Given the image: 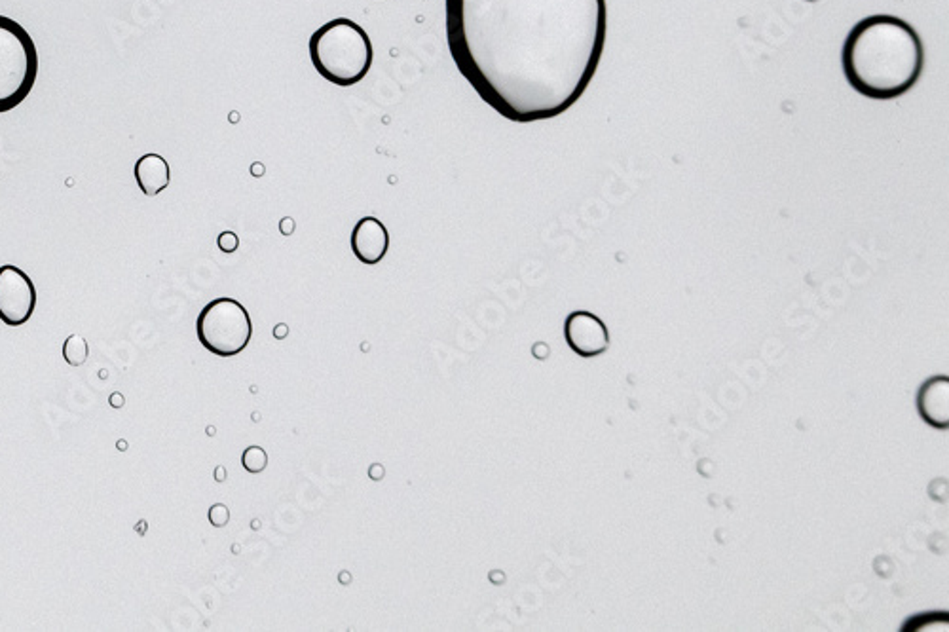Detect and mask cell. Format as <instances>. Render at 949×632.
I'll use <instances>...</instances> for the list:
<instances>
[{
    "mask_svg": "<svg viewBox=\"0 0 949 632\" xmlns=\"http://www.w3.org/2000/svg\"><path fill=\"white\" fill-rule=\"evenodd\" d=\"M228 521H230V511H228L226 505H222V503H215L213 507L209 509V523L213 524L215 528H222V526H226Z\"/></svg>",
    "mask_w": 949,
    "mask_h": 632,
    "instance_id": "cell-13",
    "label": "cell"
},
{
    "mask_svg": "<svg viewBox=\"0 0 949 632\" xmlns=\"http://www.w3.org/2000/svg\"><path fill=\"white\" fill-rule=\"evenodd\" d=\"M38 52L20 23L0 15V114L20 107L35 88Z\"/></svg>",
    "mask_w": 949,
    "mask_h": 632,
    "instance_id": "cell-4",
    "label": "cell"
},
{
    "mask_svg": "<svg viewBox=\"0 0 949 632\" xmlns=\"http://www.w3.org/2000/svg\"><path fill=\"white\" fill-rule=\"evenodd\" d=\"M917 410L921 418L936 429L949 426V378L934 376L921 384L917 392Z\"/></svg>",
    "mask_w": 949,
    "mask_h": 632,
    "instance_id": "cell-9",
    "label": "cell"
},
{
    "mask_svg": "<svg viewBox=\"0 0 949 632\" xmlns=\"http://www.w3.org/2000/svg\"><path fill=\"white\" fill-rule=\"evenodd\" d=\"M133 175H135V180H137V186L141 188V192L145 194L146 198L158 196V194L164 192L165 188L169 186V183H171L169 164H167V160H165L164 156H160L156 152H146V154H143V156L135 162Z\"/></svg>",
    "mask_w": 949,
    "mask_h": 632,
    "instance_id": "cell-10",
    "label": "cell"
},
{
    "mask_svg": "<svg viewBox=\"0 0 949 632\" xmlns=\"http://www.w3.org/2000/svg\"><path fill=\"white\" fill-rule=\"evenodd\" d=\"M217 245H219V249L222 253H234V251H238V247H240V238H238L234 232L226 230V232H222V234L219 236Z\"/></svg>",
    "mask_w": 949,
    "mask_h": 632,
    "instance_id": "cell-14",
    "label": "cell"
},
{
    "mask_svg": "<svg viewBox=\"0 0 949 632\" xmlns=\"http://www.w3.org/2000/svg\"><path fill=\"white\" fill-rule=\"evenodd\" d=\"M198 340L219 357H234L245 350L253 337L247 309L234 298H215L203 306L196 319Z\"/></svg>",
    "mask_w": 949,
    "mask_h": 632,
    "instance_id": "cell-5",
    "label": "cell"
},
{
    "mask_svg": "<svg viewBox=\"0 0 949 632\" xmlns=\"http://www.w3.org/2000/svg\"><path fill=\"white\" fill-rule=\"evenodd\" d=\"M124 403H125V399H124V395H122V393H112V395L109 397V405L112 406V408H122V406H124Z\"/></svg>",
    "mask_w": 949,
    "mask_h": 632,
    "instance_id": "cell-15",
    "label": "cell"
},
{
    "mask_svg": "<svg viewBox=\"0 0 949 632\" xmlns=\"http://www.w3.org/2000/svg\"><path fill=\"white\" fill-rule=\"evenodd\" d=\"M350 247L353 256L363 264H378L389 249V234L376 217H363L351 230Z\"/></svg>",
    "mask_w": 949,
    "mask_h": 632,
    "instance_id": "cell-8",
    "label": "cell"
},
{
    "mask_svg": "<svg viewBox=\"0 0 949 632\" xmlns=\"http://www.w3.org/2000/svg\"><path fill=\"white\" fill-rule=\"evenodd\" d=\"M36 289L23 270L14 264L0 266V321L8 327H21L33 317Z\"/></svg>",
    "mask_w": 949,
    "mask_h": 632,
    "instance_id": "cell-6",
    "label": "cell"
},
{
    "mask_svg": "<svg viewBox=\"0 0 949 632\" xmlns=\"http://www.w3.org/2000/svg\"><path fill=\"white\" fill-rule=\"evenodd\" d=\"M564 338L579 357H596L610 348V332L604 321L591 311H571L564 321Z\"/></svg>",
    "mask_w": 949,
    "mask_h": 632,
    "instance_id": "cell-7",
    "label": "cell"
},
{
    "mask_svg": "<svg viewBox=\"0 0 949 632\" xmlns=\"http://www.w3.org/2000/svg\"><path fill=\"white\" fill-rule=\"evenodd\" d=\"M310 59L325 80L340 88L359 84L372 67L374 49L367 31L348 17L327 21L311 35Z\"/></svg>",
    "mask_w": 949,
    "mask_h": 632,
    "instance_id": "cell-3",
    "label": "cell"
},
{
    "mask_svg": "<svg viewBox=\"0 0 949 632\" xmlns=\"http://www.w3.org/2000/svg\"><path fill=\"white\" fill-rule=\"evenodd\" d=\"M241 463L249 473H262L268 465V456L264 452V448L249 447L241 456Z\"/></svg>",
    "mask_w": 949,
    "mask_h": 632,
    "instance_id": "cell-12",
    "label": "cell"
},
{
    "mask_svg": "<svg viewBox=\"0 0 949 632\" xmlns=\"http://www.w3.org/2000/svg\"><path fill=\"white\" fill-rule=\"evenodd\" d=\"M841 67L856 93L888 101L911 91L925 67L919 33L896 15H867L854 25L841 49Z\"/></svg>",
    "mask_w": 949,
    "mask_h": 632,
    "instance_id": "cell-2",
    "label": "cell"
},
{
    "mask_svg": "<svg viewBox=\"0 0 949 632\" xmlns=\"http://www.w3.org/2000/svg\"><path fill=\"white\" fill-rule=\"evenodd\" d=\"M63 359L67 361V364L70 367H82L86 361H88V355H90V348H88V342L82 334H69L67 340L63 342Z\"/></svg>",
    "mask_w": 949,
    "mask_h": 632,
    "instance_id": "cell-11",
    "label": "cell"
},
{
    "mask_svg": "<svg viewBox=\"0 0 949 632\" xmlns=\"http://www.w3.org/2000/svg\"><path fill=\"white\" fill-rule=\"evenodd\" d=\"M222 471H224L222 468L217 469V481H222V477H224V473H222Z\"/></svg>",
    "mask_w": 949,
    "mask_h": 632,
    "instance_id": "cell-16",
    "label": "cell"
},
{
    "mask_svg": "<svg viewBox=\"0 0 949 632\" xmlns=\"http://www.w3.org/2000/svg\"><path fill=\"white\" fill-rule=\"evenodd\" d=\"M445 14L460 75L516 124L571 109L604 54L605 0H447Z\"/></svg>",
    "mask_w": 949,
    "mask_h": 632,
    "instance_id": "cell-1",
    "label": "cell"
}]
</instances>
